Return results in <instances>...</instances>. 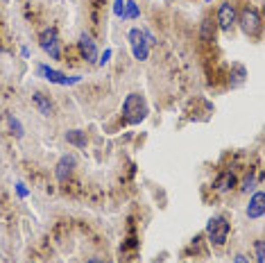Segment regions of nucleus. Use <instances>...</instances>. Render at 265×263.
I'll list each match as a JSON object with an SVG mask.
<instances>
[{"mask_svg":"<svg viewBox=\"0 0 265 263\" xmlns=\"http://www.w3.org/2000/svg\"><path fill=\"white\" fill-rule=\"evenodd\" d=\"M122 114H125L127 123L131 125H139L141 120H145L147 116V102L141 93H129L122 102Z\"/></svg>","mask_w":265,"mask_h":263,"instance_id":"nucleus-1","label":"nucleus"},{"mask_svg":"<svg viewBox=\"0 0 265 263\" xmlns=\"http://www.w3.org/2000/svg\"><path fill=\"white\" fill-rule=\"evenodd\" d=\"M236 23H241V30L247 37H256L261 32V14H258L256 7H243L241 14H238Z\"/></svg>","mask_w":265,"mask_h":263,"instance_id":"nucleus-2","label":"nucleus"},{"mask_svg":"<svg viewBox=\"0 0 265 263\" xmlns=\"http://www.w3.org/2000/svg\"><path fill=\"white\" fill-rule=\"evenodd\" d=\"M206 236L208 241H211V245L216 247H222L224 243L229 239V222L222 218V216H216V218L208 220L206 225Z\"/></svg>","mask_w":265,"mask_h":263,"instance_id":"nucleus-3","label":"nucleus"},{"mask_svg":"<svg viewBox=\"0 0 265 263\" xmlns=\"http://www.w3.org/2000/svg\"><path fill=\"white\" fill-rule=\"evenodd\" d=\"M127 41H129V48H131V52H134V59L145 62L147 55H150V43H147L143 30L141 28H131L129 32H127Z\"/></svg>","mask_w":265,"mask_h":263,"instance_id":"nucleus-4","label":"nucleus"},{"mask_svg":"<svg viewBox=\"0 0 265 263\" xmlns=\"http://www.w3.org/2000/svg\"><path fill=\"white\" fill-rule=\"evenodd\" d=\"M39 45L45 55H50V59H59L61 57V45H59V34L55 28H45L39 34Z\"/></svg>","mask_w":265,"mask_h":263,"instance_id":"nucleus-5","label":"nucleus"},{"mask_svg":"<svg viewBox=\"0 0 265 263\" xmlns=\"http://www.w3.org/2000/svg\"><path fill=\"white\" fill-rule=\"evenodd\" d=\"M37 73H39L43 80H48V82H52V84H61V87H70V84H77L80 80H82V77H68V75L59 73V70L50 68V66H45V64L39 66Z\"/></svg>","mask_w":265,"mask_h":263,"instance_id":"nucleus-6","label":"nucleus"},{"mask_svg":"<svg viewBox=\"0 0 265 263\" xmlns=\"http://www.w3.org/2000/svg\"><path fill=\"white\" fill-rule=\"evenodd\" d=\"M236 18H238V12L231 3H222L220 9H218V25H220L222 32H231L233 25H236Z\"/></svg>","mask_w":265,"mask_h":263,"instance_id":"nucleus-7","label":"nucleus"},{"mask_svg":"<svg viewBox=\"0 0 265 263\" xmlns=\"http://www.w3.org/2000/svg\"><path fill=\"white\" fill-rule=\"evenodd\" d=\"M263 214H265V193L263 191H256L247 204V218L258 220V218H263Z\"/></svg>","mask_w":265,"mask_h":263,"instance_id":"nucleus-8","label":"nucleus"},{"mask_svg":"<svg viewBox=\"0 0 265 263\" xmlns=\"http://www.w3.org/2000/svg\"><path fill=\"white\" fill-rule=\"evenodd\" d=\"M80 52L89 64L98 62V45H95V41L89 37V34H82L80 37Z\"/></svg>","mask_w":265,"mask_h":263,"instance_id":"nucleus-9","label":"nucleus"},{"mask_svg":"<svg viewBox=\"0 0 265 263\" xmlns=\"http://www.w3.org/2000/svg\"><path fill=\"white\" fill-rule=\"evenodd\" d=\"M73 168H75V159H73V156H68V154L61 156L59 164H57V170H55V175H57V179L61 181V184H64V181L70 177Z\"/></svg>","mask_w":265,"mask_h":263,"instance_id":"nucleus-10","label":"nucleus"},{"mask_svg":"<svg viewBox=\"0 0 265 263\" xmlns=\"http://www.w3.org/2000/svg\"><path fill=\"white\" fill-rule=\"evenodd\" d=\"M32 102H34V107L39 109V114H43V116H52V114H55V107H52V102H50L48 95L34 93V95H32Z\"/></svg>","mask_w":265,"mask_h":263,"instance_id":"nucleus-11","label":"nucleus"},{"mask_svg":"<svg viewBox=\"0 0 265 263\" xmlns=\"http://www.w3.org/2000/svg\"><path fill=\"white\" fill-rule=\"evenodd\" d=\"M200 37H202V41H204V43H211L213 39H216V23H213L211 18H204V21H202Z\"/></svg>","mask_w":265,"mask_h":263,"instance_id":"nucleus-12","label":"nucleus"},{"mask_svg":"<svg viewBox=\"0 0 265 263\" xmlns=\"http://www.w3.org/2000/svg\"><path fill=\"white\" fill-rule=\"evenodd\" d=\"M66 141H68V143H73L75 148H86V132H82V129L66 132Z\"/></svg>","mask_w":265,"mask_h":263,"instance_id":"nucleus-13","label":"nucleus"},{"mask_svg":"<svg viewBox=\"0 0 265 263\" xmlns=\"http://www.w3.org/2000/svg\"><path fill=\"white\" fill-rule=\"evenodd\" d=\"M236 184V177H233V173H222L220 177H218L216 179V191H229L231 189V186Z\"/></svg>","mask_w":265,"mask_h":263,"instance_id":"nucleus-14","label":"nucleus"},{"mask_svg":"<svg viewBox=\"0 0 265 263\" xmlns=\"http://www.w3.org/2000/svg\"><path fill=\"white\" fill-rule=\"evenodd\" d=\"M141 16V9L134 0H125V18H139Z\"/></svg>","mask_w":265,"mask_h":263,"instance_id":"nucleus-15","label":"nucleus"},{"mask_svg":"<svg viewBox=\"0 0 265 263\" xmlns=\"http://www.w3.org/2000/svg\"><path fill=\"white\" fill-rule=\"evenodd\" d=\"M9 127H12V132L18 136V139L23 136V125H20V120L16 118V116H9Z\"/></svg>","mask_w":265,"mask_h":263,"instance_id":"nucleus-16","label":"nucleus"},{"mask_svg":"<svg viewBox=\"0 0 265 263\" xmlns=\"http://www.w3.org/2000/svg\"><path fill=\"white\" fill-rule=\"evenodd\" d=\"M254 250H256V261L265 263V241H256L254 243Z\"/></svg>","mask_w":265,"mask_h":263,"instance_id":"nucleus-17","label":"nucleus"},{"mask_svg":"<svg viewBox=\"0 0 265 263\" xmlns=\"http://www.w3.org/2000/svg\"><path fill=\"white\" fill-rule=\"evenodd\" d=\"M114 14L118 18H125V0H114Z\"/></svg>","mask_w":265,"mask_h":263,"instance_id":"nucleus-18","label":"nucleus"},{"mask_svg":"<svg viewBox=\"0 0 265 263\" xmlns=\"http://www.w3.org/2000/svg\"><path fill=\"white\" fill-rule=\"evenodd\" d=\"M16 193H18V197H28L30 191L25 189V184H20V181H18V184H16Z\"/></svg>","mask_w":265,"mask_h":263,"instance_id":"nucleus-19","label":"nucleus"},{"mask_svg":"<svg viewBox=\"0 0 265 263\" xmlns=\"http://www.w3.org/2000/svg\"><path fill=\"white\" fill-rule=\"evenodd\" d=\"M109 59H111V50H104V52H102V57L98 59V64H100V66H104L107 62H109Z\"/></svg>","mask_w":265,"mask_h":263,"instance_id":"nucleus-20","label":"nucleus"},{"mask_svg":"<svg viewBox=\"0 0 265 263\" xmlns=\"http://www.w3.org/2000/svg\"><path fill=\"white\" fill-rule=\"evenodd\" d=\"M143 34H145V39H147V43L150 45H154L156 43V39H154V34L150 32V30H143Z\"/></svg>","mask_w":265,"mask_h":263,"instance_id":"nucleus-21","label":"nucleus"},{"mask_svg":"<svg viewBox=\"0 0 265 263\" xmlns=\"http://www.w3.org/2000/svg\"><path fill=\"white\" fill-rule=\"evenodd\" d=\"M233 263H249V259H247V256H243V254H236Z\"/></svg>","mask_w":265,"mask_h":263,"instance_id":"nucleus-22","label":"nucleus"},{"mask_svg":"<svg viewBox=\"0 0 265 263\" xmlns=\"http://www.w3.org/2000/svg\"><path fill=\"white\" fill-rule=\"evenodd\" d=\"M252 184H254V177H247V179H245V186H243V189H245V191L252 189Z\"/></svg>","mask_w":265,"mask_h":263,"instance_id":"nucleus-23","label":"nucleus"},{"mask_svg":"<svg viewBox=\"0 0 265 263\" xmlns=\"http://www.w3.org/2000/svg\"><path fill=\"white\" fill-rule=\"evenodd\" d=\"M86 263H104V261H102V259H98V256H93V259H89Z\"/></svg>","mask_w":265,"mask_h":263,"instance_id":"nucleus-24","label":"nucleus"},{"mask_svg":"<svg viewBox=\"0 0 265 263\" xmlns=\"http://www.w3.org/2000/svg\"><path fill=\"white\" fill-rule=\"evenodd\" d=\"M206 3H213V0H206Z\"/></svg>","mask_w":265,"mask_h":263,"instance_id":"nucleus-25","label":"nucleus"},{"mask_svg":"<svg viewBox=\"0 0 265 263\" xmlns=\"http://www.w3.org/2000/svg\"><path fill=\"white\" fill-rule=\"evenodd\" d=\"M0 52H3V48H0Z\"/></svg>","mask_w":265,"mask_h":263,"instance_id":"nucleus-26","label":"nucleus"},{"mask_svg":"<svg viewBox=\"0 0 265 263\" xmlns=\"http://www.w3.org/2000/svg\"><path fill=\"white\" fill-rule=\"evenodd\" d=\"M3 3H7V0H3Z\"/></svg>","mask_w":265,"mask_h":263,"instance_id":"nucleus-27","label":"nucleus"}]
</instances>
